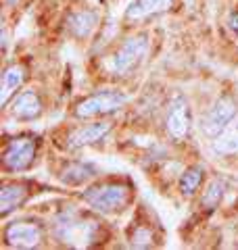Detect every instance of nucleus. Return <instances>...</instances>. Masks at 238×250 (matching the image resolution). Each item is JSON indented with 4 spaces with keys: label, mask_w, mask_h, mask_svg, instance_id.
Wrapping results in <instances>:
<instances>
[{
    "label": "nucleus",
    "mask_w": 238,
    "mask_h": 250,
    "mask_svg": "<svg viewBox=\"0 0 238 250\" xmlns=\"http://www.w3.org/2000/svg\"><path fill=\"white\" fill-rule=\"evenodd\" d=\"M134 188L123 179H109L88 188L82 198L98 213H119L132 202Z\"/></svg>",
    "instance_id": "f257e3e1"
},
{
    "label": "nucleus",
    "mask_w": 238,
    "mask_h": 250,
    "mask_svg": "<svg viewBox=\"0 0 238 250\" xmlns=\"http://www.w3.org/2000/svg\"><path fill=\"white\" fill-rule=\"evenodd\" d=\"M98 231L100 223L94 219L82 217L77 213H63L57 221H54V236L61 240L63 244L69 246H90L98 242Z\"/></svg>",
    "instance_id": "f03ea898"
},
{
    "label": "nucleus",
    "mask_w": 238,
    "mask_h": 250,
    "mask_svg": "<svg viewBox=\"0 0 238 250\" xmlns=\"http://www.w3.org/2000/svg\"><path fill=\"white\" fill-rule=\"evenodd\" d=\"M148 54V38L146 36H132L128 38L119 50L111 59V71L115 75H130L142 65Z\"/></svg>",
    "instance_id": "7ed1b4c3"
},
{
    "label": "nucleus",
    "mask_w": 238,
    "mask_h": 250,
    "mask_svg": "<svg viewBox=\"0 0 238 250\" xmlns=\"http://www.w3.org/2000/svg\"><path fill=\"white\" fill-rule=\"evenodd\" d=\"M125 103L128 96L119 90H102L96 94H90L84 100H79L75 104V117L77 119H90V117H102L109 113L119 111Z\"/></svg>",
    "instance_id": "20e7f679"
},
{
    "label": "nucleus",
    "mask_w": 238,
    "mask_h": 250,
    "mask_svg": "<svg viewBox=\"0 0 238 250\" xmlns=\"http://www.w3.org/2000/svg\"><path fill=\"white\" fill-rule=\"evenodd\" d=\"M38 152V142L31 136H19L13 138L2 150V167L11 173L25 171L34 165Z\"/></svg>",
    "instance_id": "39448f33"
},
{
    "label": "nucleus",
    "mask_w": 238,
    "mask_h": 250,
    "mask_svg": "<svg viewBox=\"0 0 238 250\" xmlns=\"http://www.w3.org/2000/svg\"><path fill=\"white\" fill-rule=\"evenodd\" d=\"M44 223L36 219H19L4 228V244L11 248H36L44 240Z\"/></svg>",
    "instance_id": "423d86ee"
},
{
    "label": "nucleus",
    "mask_w": 238,
    "mask_h": 250,
    "mask_svg": "<svg viewBox=\"0 0 238 250\" xmlns=\"http://www.w3.org/2000/svg\"><path fill=\"white\" fill-rule=\"evenodd\" d=\"M165 129L167 134L182 142L190 136V129H192V113H190L188 100L184 96H173L171 103L167 106V113H165Z\"/></svg>",
    "instance_id": "0eeeda50"
},
{
    "label": "nucleus",
    "mask_w": 238,
    "mask_h": 250,
    "mask_svg": "<svg viewBox=\"0 0 238 250\" xmlns=\"http://www.w3.org/2000/svg\"><path fill=\"white\" fill-rule=\"evenodd\" d=\"M238 115V108H236V103L230 96H221L217 98L215 103H213L209 106V111L205 113L203 117V131L207 136H219L221 131H224L230 123H232V119Z\"/></svg>",
    "instance_id": "6e6552de"
},
{
    "label": "nucleus",
    "mask_w": 238,
    "mask_h": 250,
    "mask_svg": "<svg viewBox=\"0 0 238 250\" xmlns=\"http://www.w3.org/2000/svg\"><path fill=\"white\" fill-rule=\"evenodd\" d=\"M113 127L111 121H96V123H88L82 125V127L73 129L67 138V148L69 150H75V148H84L90 144H98L107 138V134Z\"/></svg>",
    "instance_id": "1a4fd4ad"
},
{
    "label": "nucleus",
    "mask_w": 238,
    "mask_h": 250,
    "mask_svg": "<svg viewBox=\"0 0 238 250\" xmlns=\"http://www.w3.org/2000/svg\"><path fill=\"white\" fill-rule=\"evenodd\" d=\"M173 6V0H132L123 13L125 21H144L155 15L167 13Z\"/></svg>",
    "instance_id": "9d476101"
},
{
    "label": "nucleus",
    "mask_w": 238,
    "mask_h": 250,
    "mask_svg": "<svg viewBox=\"0 0 238 250\" xmlns=\"http://www.w3.org/2000/svg\"><path fill=\"white\" fill-rule=\"evenodd\" d=\"M98 25V13L92 11V9H82V11H73L67 15V21H65V27L67 31L77 40L82 38H88L94 29Z\"/></svg>",
    "instance_id": "9b49d317"
},
{
    "label": "nucleus",
    "mask_w": 238,
    "mask_h": 250,
    "mask_svg": "<svg viewBox=\"0 0 238 250\" xmlns=\"http://www.w3.org/2000/svg\"><path fill=\"white\" fill-rule=\"evenodd\" d=\"M29 184L25 182H9L2 186L0 190V215L6 217L9 213H13L15 208H19L23 202L29 196Z\"/></svg>",
    "instance_id": "f8f14e48"
},
{
    "label": "nucleus",
    "mask_w": 238,
    "mask_h": 250,
    "mask_svg": "<svg viewBox=\"0 0 238 250\" xmlns=\"http://www.w3.org/2000/svg\"><path fill=\"white\" fill-rule=\"evenodd\" d=\"M11 113H13V117L25 119V121L40 117V113H42V100H40L38 92H34V90L19 92L11 103Z\"/></svg>",
    "instance_id": "ddd939ff"
},
{
    "label": "nucleus",
    "mask_w": 238,
    "mask_h": 250,
    "mask_svg": "<svg viewBox=\"0 0 238 250\" xmlns=\"http://www.w3.org/2000/svg\"><path fill=\"white\" fill-rule=\"evenodd\" d=\"M25 82V69L21 65H9L2 73V88H0V104L6 106L17 96L19 88Z\"/></svg>",
    "instance_id": "4468645a"
},
{
    "label": "nucleus",
    "mask_w": 238,
    "mask_h": 250,
    "mask_svg": "<svg viewBox=\"0 0 238 250\" xmlns=\"http://www.w3.org/2000/svg\"><path fill=\"white\" fill-rule=\"evenodd\" d=\"M96 175H98V169L92 163L73 161L61 171V182L67 186H82V184H88Z\"/></svg>",
    "instance_id": "2eb2a0df"
},
{
    "label": "nucleus",
    "mask_w": 238,
    "mask_h": 250,
    "mask_svg": "<svg viewBox=\"0 0 238 250\" xmlns=\"http://www.w3.org/2000/svg\"><path fill=\"white\" fill-rule=\"evenodd\" d=\"M211 150L219 156H228V154L238 152V115L219 136H215V140H213V144H211Z\"/></svg>",
    "instance_id": "dca6fc26"
},
{
    "label": "nucleus",
    "mask_w": 238,
    "mask_h": 250,
    "mask_svg": "<svg viewBox=\"0 0 238 250\" xmlns=\"http://www.w3.org/2000/svg\"><path fill=\"white\" fill-rule=\"evenodd\" d=\"M203 177H205V167H201V165L188 167L184 171V175L180 177V192L184 194V196H192L198 188H201Z\"/></svg>",
    "instance_id": "f3484780"
},
{
    "label": "nucleus",
    "mask_w": 238,
    "mask_h": 250,
    "mask_svg": "<svg viewBox=\"0 0 238 250\" xmlns=\"http://www.w3.org/2000/svg\"><path fill=\"white\" fill-rule=\"evenodd\" d=\"M224 192H226L224 182H221V179H213V182L209 184V188L205 190V194H203V207L207 210L215 208L221 202V198H224Z\"/></svg>",
    "instance_id": "a211bd4d"
},
{
    "label": "nucleus",
    "mask_w": 238,
    "mask_h": 250,
    "mask_svg": "<svg viewBox=\"0 0 238 250\" xmlns=\"http://www.w3.org/2000/svg\"><path fill=\"white\" fill-rule=\"evenodd\" d=\"M153 229L150 225H136L130 229V244L134 248H148L153 244Z\"/></svg>",
    "instance_id": "6ab92c4d"
},
{
    "label": "nucleus",
    "mask_w": 238,
    "mask_h": 250,
    "mask_svg": "<svg viewBox=\"0 0 238 250\" xmlns=\"http://www.w3.org/2000/svg\"><path fill=\"white\" fill-rule=\"evenodd\" d=\"M228 27L234 31V34L238 36V11L234 13H230V17H228Z\"/></svg>",
    "instance_id": "aec40b11"
},
{
    "label": "nucleus",
    "mask_w": 238,
    "mask_h": 250,
    "mask_svg": "<svg viewBox=\"0 0 238 250\" xmlns=\"http://www.w3.org/2000/svg\"><path fill=\"white\" fill-rule=\"evenodd\" d=\"M6 44H9V31H6V27H2V48L6 50Z\"/></svg>",
    "instance_id": "412c9836"
},
{
    "label": "nucleus",
    "mask_w": 238,
    "mask_h": 250,
    "mask_svg": "<svg viewBox=\"0 0 238 250\" xmlns=\"http://www.w3.org/2000/svg\"><path fill=\"white\" fill-rule=\"evenodd\" d=\"M4 2H6V4H11V6H15V4H19L21 0H4Z\"/></svg>",
    "instance_id": "4be33fe9"
}]
</instances>
